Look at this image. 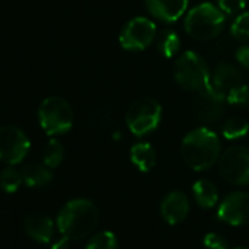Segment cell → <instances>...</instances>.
<instances>
[{"instance_id": "obj_22", "label": "cell", "mask_w": 249, "mask_h": 249, "mask_svg": "<svg viewBox=\"0 0 249 249\" xmlns=\"http://www.w3.org/2000/svg\"><path fill=\"white\" fill-rule=\"evenodd\" d=\"M22 182H24L22 172H19L14 166L6 167L2 173H0V188L8 194L17 192L19 189V186L22 185Z\"/></svg>"}, {"instance_id": "obj_19", "label": "cell", "mask_w": 249, "mask_h": 249, "mask_svg": "<svg viewBox=\"0 0 249 249\" xmlns=\"http://www.w3.org/2000/svg\"><path fill=\"white\" fill-rule=\"evenodd\" d=\"M157 47H159V52L164 57H175L178 54L179 49H180L179 36L175 31H170V30L163 31L157 38Z\"/></svg>"}, {"instance_id": "obj_3", "label": "cell", "mask_w": 249, "mask_h": 249, "mask_svg": "<svg viewBox=\"0 0 249 249\" xmlns=\"http://www.w3.org/2000/svg\"><path fill=\"white\" fill-rule=\"evenodd\" d=\"M224 22L226 17L220 8L211 3H201L186 14L185 31L195 40L211 41L221 34Z\"/></svg>"}, {"instance_id": "obj_2", "label": "cell", "mask_w": 249, "mask_h": 249, "mask_svg": "<svg viewBox=\"0 0 249 249\" xmlns=\"http://www.w3.org/2000/svg\"><path fill=\"white\" fill-rule=\"evenodd\" d=\"M98 210L89 199L78 198L66 202L57 214V229L62 236L79 240L92 233L98 224Z\"/></svg>"}, {"instance_id": "obj_14", "label": "cell", "mask_w": 249, "mask_h": 249, "mask_svg": "<svg viewBox=\"0 0 249 249\" xmlns=\"http://www.w3.org/2000/svg\"><path fill=\"white\" fill-rule=\"evenodd\" d=\"M24 230L28 237L38 243H50L54 236V224L52 218L41 214L27 215L24 220Z\"/></svg>"}, {"instance_id": "obj_10", "label": "cell", "mask_w": 249, "mask_h": 249, "mask_svg": "<svg viewBox=\"0 0 249 249\" xmlns=\"http://www.w3.org/2000/svg\"><path fill=\"white\" fill-rule=\"evenodd\" d=\"M226 106H227L226 95L215 91L213 87H208L199 91L198 95L195 97L192 111L196 120L205 124H213L217 123L224 116Z\"/></svg>"}, {"instance_id": "obj_18", "label": "cell", "mask_w": 249, "mask_h": 249, "mask_svg": "<svg viewBox=\"0 0 249 249\" xmlns=\"http://www.w3.org/2000/svg\"><path fill=\"white\" fill-rule=\"evenodd\" d=\"M192 195L195 202L202 208H213L218 201V191L215 185L207 179H199L194 183Z\"/></svg>"}, {"instance_id": "obj_25", "label": "cell", "mask_w": 249, "mask_h": 249, "mask_svg": "<svg viewBox=\"0 0 249 249\" xmlns=\"http://www.w3.org/2000/svg\"><path fill=\"white\" fill-rule=\"evenodd\" d=\"M227 103L231 106H237V107H248L249 106V87L245 84L237 85L236 88H233L227 95Z\"/></svg>"}, {"instance_id": "obj_5", "label": "cell", "mask_w": 249, "mask_h": 249, "mask_svg": "<svg viewBox=\"0 0 249 249\" xmlns=\"http://www.w3.org/2000/svg\"><path fill=\"white\" fill-rule=\"evenodd\" d=\"M38 120L47 135H62L72 128L73 111L65 98L56 95L47 97L38 107Z\"/></svg>"}, {"instance_id": "obj_20", "label": "cell", "mask_w": 249, "mask_h": 249, "mask_svg": "<svg viewBox=\"0 0 249 249\" xmlns=\"http://www.w3.org/2000/svg\"><path fill=\"white\" fill-rule=\"evenodd\" d=\"M249 132V123L243 117H230L223 124V137L226 140H239Z\"/></svg>"}, {"instance_id": "obj_12", "label": "cell", "mask_w": 249, "mask_h": 249, "mask_svg": "<svg viewBox=\"0 0 249 249\" xmlns=\"http://www.w3.org/2000/svg\"><path fill=\"white\" fill-rule=\"evenodd\" d=\"M160 213L164 221L172 226L180 224L189 214V199L182 191H172L164 196L160 205Z\"/></svg>"}, {"instance_id": "obj_16", "label": "cell", "mask_w": 249, "mask_h": 249, "mask_svg": "<svg viewBox=\"0 0 249 249\" xmlns=\"http://www.w3.org/2000/svg\"><path fill=\"white\" fill-rule=\"evenodd\" d=\"M156 150L148 142H137L131 148V161L135 164V167L142 172L148 173L156 166Z\"/></svg>"}, {"instance_id": "obj_26", "label": "cell", "mask_w": 249, "mask_h": 249, "mask_svg": "<svg viewBox=\"0 0 249 249\" xmlns=\"http://www.w3.org/2000/svg\"><path fill=\"white\" fill-rule=\"evenodd\" d=\"M218 8L227 14V15H234L240 14L246 5V0H217Z\"/></svg>"}, {"instance_id": "obj_11", "label": "cell", "mask_w": 249, "mask_h": 249, "mask_svg": "<svg viewBox=\"0 0 249 249\" xmlns=\"http://www.w3.org/2000/svg\"><path fill=\"white\" fill-rule=\"evenodd\" d=\"M217 218L230 226H243L249 223V194H229L217 210Z\"/></svg>"}, {"instance_id": "obj_30", "label": "cell", "mask_w": 249, "mask_h": 249, "mask_svg": "<svg viewBox=\"0 0 249 249\" xmlns=\"http://www.w3.org/2000/svg\"><path fill=\"white\" fill-rule=\"evenodd\" d=\"M237 249H246V248H237Z\"/></svg>"}, {"instance_id": "obj_13", "label": "cell", "mask_w": 249, "mask_h": 249, "mask_svg": "<svg viewBox=\"0 0 249 249\" xmlns=\"http://www.w3.org/2000/svg\"><path fill=\"white\" fill-rule=\"evenodd\" d=\"M148 12L161 22L178 21L188 8V0H145Z\"/></svg>"}, {"instance_id": "obj_28", "label": "cell", "mask_w": 249, "mask_h": 249, "mask_svg": "<svg viewBox=\"0 0 249 249\" xmlns=\"http://www.w3.org/2000/svg\"><path fill=\"white\" fill-rule=\"evenodd\" d=\"M236 60L242 68L249 69V46H242L236 50Z\"/></svg>"}, {"instance_id": "obj_23", "label": "cell", "mask_w": 249, "mask_h": 249, "mask_svg": "<svg viewBox=\"0 0 249 249\" xmlns=\"http://www.w3.org/2000/svg\"><path fill=\"white\" fill-rule=\"evenodd\" d=\"M85 249H117V239L111 231H100L89 239Z\"/></svg>"}, {"instance_id": "obj_9", "label": "cell", "mask_w": 249, "mask_h": 249, "mask_svg": "<svg viewBox=\"0 0 249 249\" xmlns=\"http://www.w3.org/2000/svg\"><path fill=\"white\" fill-rule=\"evenodd\" d=\"M156 38V25L151 19L137 17L123 27L119 41L124 50H145Z\"/></svg>"}, {"instance_id": "obj_6", "label": "cell", "mask_w": 249, "mask_h": 249, "mask_svg": "<svg viewBox=\"0 0 249 249\" xmlns=\"http://www.w3.org/2000/svg\"><path fill=\"white\" fill-rule=\"evenodd\" d=\"M128 129L135 137H144L156 131L161 120V106L154 98H140L131 104L124 116Z\"/></svg>"}, {"instance_id": "obj_15", "label": "cell", "mask_w": 249, "mask_h": 249, "mask_svg": "<svg viewBox=\"0 0 249 249\" xmlns=\"http://www.w3.org/2000/svg\"><path fill=\"white\" fill-rule=\"evenodd\" d=\"M240 84H242V75L236 66L230 63H221L215 68L211 81V87L215 91L227 95L233 88H236Z\"/></svg>"}, {"instance_id": "obj_29", "label": "cell", "mask_w": 249, "mask_h": 249, "mask_svg": "<svg viewBox=\"0 0 249 249\" xmlns=\"http://www.w3.org/2000/svg\"><path fill=\"white\" fill-rule=\"evenodd\" d=\"M69 242H71V239L63 236L62 239H59L57 242H54L52 245V249H69Z\"/></svg>"}, {"instance_id": "obj_27", "label": "cell", "mask_w": 249, "mask_h": 249, "mask_svg": "<svg viewBox=\"0 0 249 249\" xmlns=\"http://www.w3.org/2000/svg\"><path fill=\"white\" fill-rule=\"evenodd\" d=\"M204 246L207 249H229L227 242L223 236L217 233H208L204 237Z\"/></svg>"}, {"instance_id": "obj_4", "label": "cell", "mask_w": 249, "mask_h": 249, "mask_svg": "<svg viewBox=\"0 0 249 249\" xmlns=\"http://www.w3.org/2000/svg\"><path fill=\"white\" fill-rule=\"evenodd\" d=\"M173 75L179 87L186 91L199 92L211 87L208 66L205 60L194 52H185L178 57L173 66Z\"/></svg>"}, {"instance_id": "obj_8", "label": "cell", "mask_w": 249, "mask_h": 249, "mask_svg": "<svg viewBox=\"0 0 249 249\" xmlns=\"http://www.w3.org/2000/svg\"><path fill=\"white\" fill-rule=\"evenodd\" d=\"M31 148L27 134L12 124L0 128V161L9 166L21 163Z\"/></svg>"}, {"instance_id": "obj_24", "label": "cell", "mask_w": 249, "mask_h": 249, "mask_svg": "<svg viewBox=\"0 0 249 249\" xmlns=\"http://www.w3.org/2000/svg\"><path fill=\"white\" fill-rule=\"evenodd\" d=\"M230 34L236 40H249V12H242L236 17L230 27Z\"/></svg>"}, {"instance_id": "obj_17", "label": "cell", "mask_w": 249, "mask_h": 249, "mask_svg": "<svg viewBox=\"0 0 249 249\" xmlns=\"http://www.w3.org/2000/svg\"><path fill=\"white\" fill-rule=\"evenodd\" d=\"M50 167H47L46 164H40V163H30L22 169V178H24V183L28 188H43L47 186L52 179H53V173L49 170Z\"/></svg>"}, {"instance_id": "obj_21", "label": "cell", "mask_w": 249, "mask_h": 249, "mask_svg": "<svg viewBox=\"0 0 249 249\" xmlns=\"http://www.w3.org/2000/svg\"><path fill=\"white\" fill-rule=\"evenodd\" d=\"M65 157V148L63 145L57 141V140H50L47 142V145L44 147V153H43V163L50 167V169H56L62 164Z\"/></svg>"}, {"instance_id": "obj_7", "label": "cell", "mask_w": 249, "mask_h": 249, "mask_svg": "<svg viewBox=\"0 0 249 249\" xmlns=\"http://www.w3.org/2000/svg\"><path fill=\"white\" fill-rule=\"evenodd\" d=\"M218 172L231 185H249V150L245 147L227 148L218 159Z\"/></svg>"}, {"instance_id": "obj_1", "label": "cell", "mask_w": 249, "mask_h": 249, "mask_svg": "<svg viewBox=\"0 0 249 249\" xmlns=\"http://www.w3.org/2000/svg\"><path fill=\"white\" fill-rule=\"evenodd\" d=\"M180 154L189 169L204 172L218 161L221 156V144L215 132L211 129L196 128L183 138Z\"/></svg>"}]
</instances>
